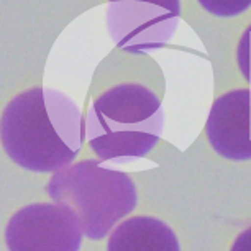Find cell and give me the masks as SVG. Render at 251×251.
I'll return each instance as SVG.
<instances>
[{
    "label": "cell",
    "mask_w": 251,
    "mask_h": 251,
    "mask_svg": "<svg viewBox=\"0 0 251 251\" xmlns=\"http://www.w3.org/2000/svg\"><path fill=\"white\" fill-rule=\"evenodd\" d=\"M86 136L77 103L54 89L23 91L2 113L3 151L26 171L54 173L73 164Z\"/></svg>",
    "instance_id": "6da1fadb"
},
{
    "label": "cell",
    "mask_w": 251,
    "mask_h": 251,
    "mask_svg": "<svg viewBox=\"0 0 251 251\" xmlns=\"http://www.w3.org/2000/svg\"><path fill=\"white\" fill-rule=\"evenodd\" d=\"M164 128L159 99L140 84H120L99 96L89 108L86 135L100 161L128 163L154 148Z\"/></svg>",
    "instance_id": "7a4b0ae2"
},
{
    "label": "cell",
    "mask_w": 251,
    "mask_h": 251,
    "mask_svg": "<svg viewBox=\"0 0 251 251\" xmlns=\"http://www.w3.org/2000/svg\"><path fill=\"white\" fill-rule=\"evenodd\" d=\"M50 199L68 207L89 240L110 235L118 222L135 210L138 194L128 174L103 168L100 161L86 159L53 173Z\"/></svg>",
    "instance_id": "3957f363"
},
{
    "label": "cell",
    "mask_w": 251,
    "mask_h": 251,
    "mask_svg": "<svg viewBox=\"0 0 251 251\" xmlns=\"http://www.w3.org/2000/svg\"><path fill=\"white\" fill-rule=\"evenodd\" d=\"M181 0H110L107 28L126 53H151L164 48L177 30Z\"/></svg>",
    "instance_id": "277c9868"
},
{
    "label": "cell",
    "mask_w": 251,
    "mask_h": 251,
    "mask_svg": "<svg viewBox=\"0 0 251 251\" xmlns=\"http://www.w3.org/2000/svg\"><path fill=\"white\" fill-rule=\"evenodd\" d=\"M82 226L61 203H31L10 217L5 243L10 251H77Z\"/></svg>",
    "instance_id": "5b68a950"
},
{
    "label": "cell",
    "mask_w": 251,
    "mask_h": 251,
    "mask_svg": "<svg viewBox=\"0 0 251 251\" xmlns=\"http://www.w3.org/2000/svg\"><path fill=\"white\" fill-rule=\"evenodd\" d=\"M205 133L215 153L225 159H251V89H236L217 99Z\"/></svg>",
    "instance_id": "8992f818"
},
{
    "label": "cell",
    "mask_w": 251,
    "mask_h": 251,
    "mask_svg": "<svg viewBox=\"0 0 251 251\" xmlns=\"http://www.w3.org/2000/svg\"><path fill=\"white\" fill-rule=\"evenodd\" d=\"M108 251H179L174 231L153 217H131L115 226L107 243Z\"/></svg>",
    "instance_id": "52a82bcc"
},
{
    "label": "cell",
    "mask_w": 251,
    "mask_h": 251,
    "mask_svg": "<svg viewBox=\"0 0 251 251\" xmlns=\"http://www.w3.org/2000/svg\"><path fill=\"white\" fill-rule=\"evenodd\" d=\"M203 10L215 17H236L251 7V0H197Z\"/></svg>",
    "instance_id": "ba28073f"
},
{
    "label": "cell",
    "mask_w": 251,
    "mask_h": 251,
    "mask_svg": "<svg viewBox=\"0 0 251 251\" xmlns=\"http://www.w3.org/2000/svg\"><path fill=\"white\" fill-rule=\"evenodd\" d=\"M236 61H238V68L241 74H243L245 80L251 86V25L245 30L238 43Z\"/></svg>",
    "instance_id": "9c48e42d"
},
{
    "label": "cell",
    "mask_w": 251,
    "mask_h": 251,
    "mask_svg": "<svg viewBox=\"0 0 251 251\" xmlns=\"http://www.w3.org/2000/svg\"><path fill=\"white\" fill-rule=\"evenodd\" d=\"M231 251H251V228L245 230L235 243L231 245Z\"/></svg>",
    "instance_id": "30bf717a"
}]
</instances>
